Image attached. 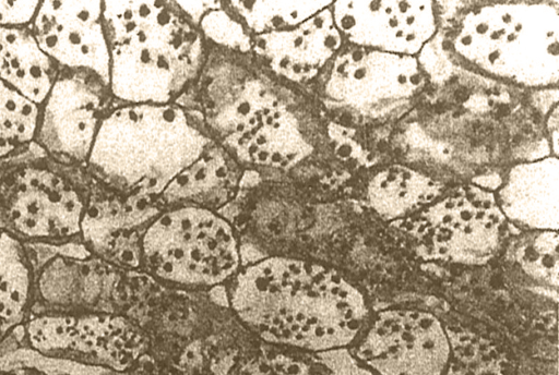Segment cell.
<instances>
[{"label":"cell","mask_w":559,"mask_h":375,"mask_svg":"<svg viewBox=\"0 0 559 375\" xmlns=\"http://www.w3.org/2000/svg\"><path fill=\"white\" fill-rule=\"evenodd\" d=\"M225 291L259 341L310 354L352 347L368 323L364 294L322 262L265 256L242 265Z\"/></svg>","instance_id":"6da1fadb"},{"label":"cell","mask_w":559,"mask_h":375,"mask_svg":"<svg viewBox=\"0 0 559 375\" xmlns=\"http://www.w3.org/2000/svg\"><path fill=\"white\" fill-rule=\"evenodd\" d=\"M110 95L129 104L166 105L197 75L199 32L157 1H103Z\"/></svg>","instance_id":"7a4b0ae2"},{"label":"cell","mask_w":559,"mask_h":375,"mask_svg":"<svg viewBox=\"0 0 559 375\" xmlns=\"http://www.w3.org/2000/svg\"><path fill=\"white\" fill-rule=\"evenodd\" d=\"M209 143L176 106L129 104L106 112L84 166L103 188L158 198Z\"/></svg>","instance_id":"3957f363"},{"label":"cell","mask_w":559,"mask_h":375,"mask_svg":"<svg viewBox=\"0 0 559 375\" xmlns=\"http://www.w3.org/2000/svg\"><path fill=\"white\" fill-rule=\"evenodd\" d=\"M127 315L145 334L151 360L175 375H228L259 341L209 291L168 289L143 273Z\"/></svg>","instance_id":"277c9868"},{"label":"cell","mask_w":559,"mask_h":375,"mask_svg":"<svg viewBox=\"0 0 559 375\" xmlns=\"http://www.w3.org/2000/svg\"><path fill=\"white\" fill-rule=\"evenodd\" d=\"M140 250L141 273L181 291L226 286L242 266L240 238L231 221L193 205L164 208L146 227Z\"/></svg>","instance_id":"5b68a950"},{"label":"cell","mask_w":559,"mask_h":375,"mask_svg":"<svg viewBox=\"0 0 559 375\" xmlns=\"http://www.w3.org/2000/svg\"><path fill=\"white\" fill-rule=\"evenodd\" d=\"M210 88L207 121L241 161L287 170L309 154L293 113L258 78Z\"/></svg>","instance_id":"8992f818"},{"label":"cell","mask_w":559,"mask_h":375,"mask_svg":"<svg viewBox=\"0 0 559 375\" xmlns=\"http://www.w3.org/2000/svg\"><path fill=\"white\" fill-rule=\"evenodd\" d=\"M62 166L36 160L0 174V229L26 245L81 242L91 190Z\"/></svg>","instance_id":"52a82bcc"},{"label":"cell","mask_w":559,"mask_h":375,"mask_svg":"<svg viewBox=\"0 0 559 375\" xmlns=\"http://www.w3.org/2000/svg\"><path fill=\"white\" fill-rule=\"evenodd\" d=\"M21 349L50 360L123 373L148 359V341L127 314H32Z\"/></svg>","instance_id":"ba28073f"},{"label":"cell","mask_w":559,"mask_h":375,"mask_svg":"<svg viewBox=\"0 0 559 375\" xmlns=\"http://www.w3.org/2000/svg\"><path fill=\"white\" fill-rule=\"evenodd\" d=\"M506 219L492 192L467 186L407 221V230L424 259L478 266L497 254Z\"/></svg>","instance_id":"9c48e42d"},{"label":"cell","mask_w":559,"mask_h":375,"mask_svg":"<svg viewBox=\"0 0 559 375\" xmlns=\"http://www.w3.org/2000/svg\"><path fill=\"white\" fill-rule=\"evenodd\" d=\"M140 276L92 256L80 242L71 243L36 267L32 314H127Z\"/></svg>","instance_id":"30bf717a"},{"label":"cell","mask_w":559,"mask_h":375,"mask_svg":"<svg viewBox=\"0 0 559 375\" xmlns=\"http://www.w3.org/2000/svg\"><path fill=\"white\" fill-rule=\"evenodd\" d=\"M348 349L378 375H445L451 361L442 323L418 310L379 312Z\"/></svg>","instance_id":"8fae6325"},{"label":"cell","mask_w":559,"mask_h":375,"mask_svg":"<svg viewBox=\"0 0 559 375\" xmlns=\"http://www.w3.org/2000/svg\"><path fill=\"white\" fill-rule=\"evenodd\" d=\"M109 95L96 75L59 70L39 106L34 143L58 164L85 165Z\"/></svg>","instance_id":"7c38bea8"},{"label":"cell","mask_w":559,"mask_h":375,"mask_svg":"<svg viewBox=\"0 0 559 375\" xmlns=\"http://www.w3.org/2000/svg\"><path fill=\"white\" fill-rule=\"evenodd\" d=\"M103 1H40L28 26L59 70L84 71L109 87V49Z\"/></svg>","instance_id":"4fadbf2b"},{"label":"cell","mask_w":559,"mask_h":375,"mask_svg":"<svg viewBox=\"0 0 559 375\" xmlns=\"http://www.w3.org/2000/svg\"><path fill=\"white\" fill-rule=\"evenodd\" d=\"M163 209L157 198L96 184L90 191L81 222V243L96 258L126 271L141 273L142 235Z\"/></svg>","instance_id":"5bb4252c"},{"label":"cell","mask_w":559,"mask_h":375,"mask_svg":"<svg viewBox=\"0 0 559 375\" xmlns=\"http://www.w3.org/2000/svg\"><path fill=\"white\" fill-rule=\"evenodd\" d=\"M340 43L332 13L324 9L293 28L255 36L252 47L275 73L301 82L317 74Z\"/></svg>","instance_id":"9a60e30c"},{"label":"cell","mask_w":559,"mask_h":375,"mask_svg":"<svg viewBox=\"0 0 559 375\" xmlns=\"http://www.w3.org/2000/svg\"><path fill=\"white\" fill-rule=\"evenodd\" d=\"M497 202L504 217L516 223L542 231H557V159L514 168Z\"/></svg>","instance_id":"2e32d148"},{"label":"cell","mask_w":559,"mask_h":375,"mask_svg":"<svg viewBox=\"0 0 559 375\" xmlns=\"http://www.w3.org/2000/svg\"><path fill=\"white\" fill-rule=\"evenodd\" d=\"M36 265L26 244L0 229V358L21 349L32 314Z\"/></svg>","instance_id":"e0dca14e"},{"label":"cell","mask_w":559,"mask_h":375,"mask_svg":"<svg viewBox=\"0 0 559 375\" xmlns=\"http://www.w3.org/2000/svg\"><path fill=\"white\" fill-rule=\"evenodd\" d=\"M241 171L219 148L206 149L157 198L164 208L193 205L218 211L239 191Z\"/></svg>","instance_id":"ac0fdd59"},{"label":"cell","mask_w":559,"mask_h":375,"mask_svg":"<svg viewBox=\"0 0 559 375\" xmlns=\"http://www.w3.org/2000/svg\"><path fill=\"white\" fill-rule=\"evenodd\" d=\"M365 4L367 7L361 8L356 2L357 9L352 2H337L334 16L337 26L348 36L360 38L368 35V45L377 46L383 36L381 47L391 46V50L411 52L424 41L418 34L426 38L431 32L415 26L418 22L415 12L425 3L421 5L420 2L414 9V3L408 2H371L373 8Z\"/></svg>","instance_id":"d6986e66"},{"label":"cell","mask_w":559,"mask_h":375,"mask_svg":"<svg viewBox=\"0 0 559 375\" xmlns=\"http://www.w3.org/2000/svg\"><path fill=\"white\" fill-rule=\"evenodd\" d=\"M59 68L39 48L29 27H0V80L40 106Z\"/></svg>","instance_id":"ffe728a7"},{"label":"cell","mask_w":559,"mask_h":375,"mask_svg":"<svg viewBox=\"0 0 559 375\" xmlns=\"http://www.w3.org/2000/svg\"><path fill=\"white\" fill-rule=\"evenodd\" d=\"M439 193L440 185L429 178L399 168L378 173L368 186L370 206L385 219L403 217Z\"/></svg>","instance_id":"44dd1931"},{"label":"cell","mask_w":559,"mask_h":375,"mask_svg":"<svg viewBox=\"0 0 559 375\" xmlns=\"http://www.w3.org/2000/svg\"><path fill=\"white\" fill-rule=\"evenodd\" d=\"M39 106L0 80V159L34 143Z\"/></svg>","instance_id":"7402d4cb"},{"label":"cell","mask_w":559,"mask_h":375,"mask_svg":"<svg viewBox=\"0 0 559 375\" xmlns=\"http://www.w3.org/2000/svg\"><path fill=\"white\" fill-rule=\"evenodd\" d=\"M248 27L260 34L293 28L330 5L319 1H231Z\"/></svg>","instance_id":"603a6c76"},{"label":"cell","mask_w":559,"mask_h":375,"mask_svg":"<svg viewBox=\"0 0 559 375\" xmlns=\"http://www.w3.org/2000/svg\"><path fill=\"white\" fill-rule=\"evenodd\" d=\"M228 375H322L310 353L258 341Z\"/></svg>","instance_id":"cb8c5ba5"},{"label":"cell","mask_w":559,"mask_h":375,"mask_svg":"<svg viewBox=\"0 0 559 375\" xmlns=\"http://www.w3.org/2000/svg\"><path fill=\"white\" fill-rule=\"evenodd\" d=\"M558 234L543 230L516 250L515 261L524 273L539 282L558 287Z\"/></svg>","instance_id":"d4e9b609"},{"label":"cell","mask_w":559,"mask_h":375,"mask_svg":"<svg viewBox=\"0 0 559 375\" xmlns=\"http://www.w3.org/2000/svg\"><path fill=\"white\" fill-rule=\"evenodd\" d=\"M200 25L203 33L218 45L241 52L252 48V40L242 25L221 8L205 13L200 20Z\"/></svg>","instance_id":"484cf974"},{"label":"cell","mask_w":559,"mask_h":375,"mask_svg":"<svg viewBox=\"0 0 559 375\" xmlns=\"http://www.w3.org/2000/svg\"><path fill=\"white\" fill-rule=\"evenodd\" d=\"M322 375H378L360 363L348 348L311 354Z\"/></svg>","instance_id":"4316f807"},{"label":"cell","mask_w":559,"mask_h":375,"mask_svg":"<svg viewBox=\"0 0 559 375\" xmlns=\"http://www.w3.org/2000/svg\"><path fill=\"white\" fill-rule=\"evenodd\" d=\"M40 1H0V27H28Z\"/></svg>","instance_id":"83f0119b"},{"label":"cell","mask_w":559,"mask_h":375,"mask_svg":"<svg viewBox=\"0 0 559 375\" xmlns=\"http://www.w3.org/2000/svg\"><path fill=\"white\" fill-rule=\"evenodd\" d=\"M177 4L198 23L205 13L221 8L222 3L217 1H179Z\"/></svg>","instance_id":"f1b7e54d"},{"label":"cell","mask_w":559,"mask_h":375,"mask_svg":"<svg viewBox=\"0 0 559 375\" xmlns=\"http://www.w3.org/2000/svg\"><path fill=\"white\" fill-rule=\"evenodd\" d=\"M48 375H72L70 373H67V372H49L48 371Z\"/></svg>","instance_id":"f546056e"}]
</instances>
